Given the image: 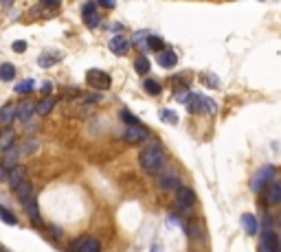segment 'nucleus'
Returning a JSON list of instances; mask_svg holds the SVG:
<instances>
[{
	"instance_id": "nucleus-20",
	"label": "nucleus",
	"mask_w": 281,
	"mask_h": 252,
	"mask_svg": "<svg viewBox=\"0 0 281 252\" xmlns=\"http://www.w3.org/2000/svg\"><path fill=\"white\" fill-rule=\"evenodd\" d=\"M242 226H244V230H246L248 235H257V228H259V224H257V219H255V215H250V213H244L242 215Z\"/></svg>"
},
{
	"instance_id": "nucleus-23",
	"label": "nucleus",
	"mask_w": 281,
	"mask_h": 252,
	"mask_svg": "<svg viewBox=\"0 0 281 252\" xmlns=\"http://www.w3.org/2000/svg\"><path fill=\"white\" fill-rule=\"evenodd\" d=\"M134 68H136V73H139V75H147V73H149V59H147L145 55L136 57Z\"/></svg>"
},
{
	"instance_id": "nucleus-14",
	"label": "nucleus",
	"mask_w": 281,
	"mask_h": 252,
	"mask_svg": "<svg viewBox=\"0 0 281 252\" xmlns=\"http://www.w3.org/2000/svg\"><path fill=\"white\" fill-rule=\"evenodd\" d=\"M14 191H16L18 200H20L22 204H27V202H29V200H31V197L35 195V193H33V184L29 182V180H25V182H20V184H18V187H16Z\"/></svg>"
},
{
	"instance_id": "nucleus-5",
	"label": "nucleus",
	"mask_w": 281,
	"mask_h": 252,
	"mask_svg": "<svg viewBox=\"0 0 281 252\" xmlns=\"http://www.w3.org/2000/svg\"><path fill=\"white\" fill-rule=\"evenodd\" d=\"M81 14H83V22H86V27L95 29L101 22V16L97 14V5L95 3H86L81 7Z\"/></svg>"
},
{
	"instance_id": "nucleus-3",
	"label": "nucleus",
	"mask_w": 281,
	"mask_h": 252,
	"mask_svg": "<svg viewBox=\"0 0 281 252\" xmlns=\"http://www.w3.org/2000/svg\"><path fill=\"white\" fill-rule=\"evenodd\" d=\"M272 178H274V167L272 165H266V167H261V169L253 176V182H250V187H253L255 193H261L266 184L272 182Z\"/></svg>"
},
{
	"instance_id": "nucleus-19",
	"label": "nucleus",
	"mask_w": 281,
	"mask_h": 252,
	"mask_svg": "<svg viewBox=\"0 0 281 252\" xmlns=\"http://www.w3.org/2000/svg\"><path fill=\"white\" fill-rule=\"evenodd\" d=\"M59 59H62V53H57V51H44L38 57V64L40 66H53V64H57Z\"/></svg>"
},
{
	"instance_id": "nucleus-12",
	"label": "nucleus",
	"mask_w": 281,
	"mask_h": 252,
	"mask_svg": "<svg viewBox=\"0 0 281 252\" xmlns=\"http://www.w3.org/2000/svg\"><path fill=\"white\" fill-rule=\"evenodd\" d=\"M25 180H27V167L18 165V167H14V169L7 171V182H9L14 189H16L20 182H25Z\"/></svg>"
},
{
	"instance_id": "nucleus-13",
	"label": "nucleus",
	"mask_w": 281,
	"mask_h": 252,
	"mask_svg": "<svg viewBox=\"0 0 281 252\" xmlns=\"http://www.w3.org/2000/svg\"><path fill=\"white\" fill-rule=\"evenodd\" d=\"M14 121H16V103H5L0 107V125L9 128Z\"/></svg>"
},
{
	"instance_id": "nucleus-11",
	"label": "nucleus",
	"mask_w": 281,
	"mask_h": 252,
	"mask_svg": "<svg viewBox=\"0 0 281 252\" xmlns=\"http://www.w3.org/2000/svg\"><path fill=\"white\" fill-rule=\"evenodd\" d=\"M16 145V132L11 128H5L0 132V154H7Z\"/></svg>"
},
{
	"instance_id": "nucleus-28",
	"label": "nucleus",
	"mask_w": 281,
	"mask_h": 252,
	"mask_svg": "<svg viewBox=\"0 0 281 252\" xmlns=\"http://www.w3.org/2000/svg\"><path fill=\"white\" fill-rule=\"evenodd\" d=\"M121 118H123V121L130 125V128H134V125H143V123H141L139 118H136V116H134V114L130 112V110H121Z\"/></svg>"
},
{
	"instance_id": "nucleus-10",
	"label": "nucleus",
	"mask_w": 281,
	"mask_h": 252,
	"mask_svg": "<svg viewBox=\"0 0 281 252\" xmlns=\"http://www.w3.org/2000/svg\"><path fill=\"white\" fill-rule=\"evenodd\" d=\"M33 112H35V103H31V101H22V103L16 105V118L22 123H27L33 116Z\"/></svg>"
},
{
	"instance_id": "nucleus-25",
	"label": "nucleus",
	"mask_w": 281,
	"mask_h": 252,
	"mask_svg": "<svg viewBox=\"0 0 281 252\" xmlns=\"http://www.w3.org/2000/svg\"><path fill=\"white\" fill-rule=\"evenodd\" d=\"M143 88H145V92L152 94V97L160 94V83L156 79H145V81H143Z\"/></svg>"
},
{
	"instance_id": "nucleus-26",
	"label": "nucleus",
	"mask_w": 281,
	"mask_h": 252,
	"mask_svg": "<svg viewBox=\"0 0 281 252\" xmlns=\"http://www.w3.org/2000/svg\"><path fill=\"white\" fill-rule=\"evenodd\" d=\"M163 46H165V42H163V40H160V38H156V35H149V38H147V49H152V51H156V55H158V53H160V51H165V49H163Z\"/></svg>"
},
{
	"instance_id": "nucleus-32",
	"label": "nucleus",
	"mask_w": 281,
	"mask_h": 252,
	"mask_svg": "<svg viewBox=\"0 0 281 252\" xmlns=\"http://www.w3.org/2000/svg\"><path fill=\"white\" fill-rule=\"evenodd\" d=\"M42 94H46V97H49V92H51V90H53V83L51 81H44V83H42Z\"/></svg>"
},
{
	"instance_id": "nucleus-24",
	"label": "nucleus",
	"mask_w": 281,
	"mask_h": 252,
	"mask_svg": "<svg viewBox=\"0 0 281 252\" xmlns=\"http://www.w3.org/2000/svg\"><path fill=\"white\" fill-rule=\"evenodd\" d=\"M33 86H35L33 79H22V81L16 83V92H18V94H29V92L33 90Z\"/></svg>"
},
{
	"instance_id": "nucleus-16",
	"label": "nucleus",
	"mask_w": 281,
	"mask_h": 252,
	"mask_svg": "<svg viewBox=\"0 0 281 252\" xmlns=\"http://www.w3.org/2000/svg\"><path fill=\"white\" fill-rule=\"evenodd\" d=\"M158 64L163 66V68H174V66L178 64V55L174 51H160L158 53Z\"/></svg>"
},
{
	"instance_id": "nucleus-31",
	"label": "nucleus",
	"mask_w": 281,
	"mask_h": 252,
	"mask_svg": "<svg viewBox=\"0 0 281 252\" xmlns=\"http://www.w3.org/2000/svg\"><path fill=\"white\" fill-rule=\"evenodd\" d=\"M205 110L215 114V112H218V103H215V101H211V99H205Z\"/></svg>"
},
{
	"instance_id": "nucleus-22",
	"label": "nucleus",
	"mask_w": 281,
	"mask_h": 252,
	"mask_svg": "<svg viewBox=\"0 0 281 252\" xmlns=\"http://www.w3.org/2000/svg\"><path fill=\"white\" fill-rule=\"evenodd\" d=\"M16 77L14 64H0V81H11Z\"/></svg>"
},
{
	"instance_id": "nucleus-29",
	"label": "nucleus",
	"mask_w": 281,
	"mask_h": 252,
	"mask_svg": "<svg viewBox=\"0 0 281 252\" xmlns=\"http://www.w3.org/2000/svg\"><path fill=\"white\" fill-rule=\"evenodd\" d=\"M160 118H163L165 123H169V125L178 123V114H176V112H171V110H160Z\"/></svg>"
},
{
	"instance_id": "nucleus-27",
	"label": "nucleus",
	"mask_w": 281,
	"mask_h": 252,
	"mask_svg": "<svg viewBox=\"0 0 281 252\" xmlns=\"http://www.w3.org/2000/svg\"><path fill=\"white\" fill-rule=\"evenodd\" d=\"M0 219H3L5 224H14V226L18 224V217H16V215L11 213V211H7L5 206H0Z\"/></svg>"
},
{
	"instance_id": "nucleus-1",
	"label": "nucleus",
	"mask_w": 281,
	"mask_h": 252,
	"mask_svg": "<svg viewBox=\"0 0 281 252\" xmlns=\"http://www.w3.org/2000/svg\"><path fill=\"white\" fill-rule=\"evenodd\" d=\"M139 163H141L143 169H147V171H158L160 167H163V163H165V158H163V152H160V147L152 145V147L143 149L141 156H139Z\"/></svg>"
},
{
	"instance_id": "nucleus-4",
	"label": "nucleus",
	"mask_w": 281,
	"mask_h": 252,
	"mask_svg": "<svg viewBox=\"0 0 281 252\" xmlns=\"http://www.w3.org/2000/svg\"><path fill=\"white\" fill-rule=\"evenodd\" d=\"M149 136V130L145 125H134V128H128L123 132V141H128L130 145H136V143H143Z\"/></svg>"
},
{
	"instance_id": "nucleus-6",
	"label": "nucleus",
	"mask_w": 281,
	"mask_h": 252,
	"mask_svg": "<svg viewBox=\"0 0 281 252\" xmlns=\"http://www.w3.org/2000/svg\"><path fill=\"white\" fill-rule=\"evenodd\" d=\"M75 252H101V243L95 237H81L75 241Z\"/></svg>"
},
{
	"instance_id": "nucleus-36",
	"label": "nucleus",
	"mask_w": 281,
	"mask_h": 252,
	"mask_svg": "<svg viewBox=\"0 0 281 252\" xmlns=\"http://www.w3.org/2000/svg\"><path fill=\"white\" fill-rule=\"evenodd\" d=\"M0 252H9V250H5V248H3V243H0Z\"/></svg>"
},
{
	"instance_id": "nucleus-30",
	"label": "nucleus",
	"mask_w": 281,
	"mask_h": 252,
	"mask_svg": "<svg viewBox=\"0 0 281 252\" xmlns=\"http://www.w3.org/2000/svg\"><path fill=\"white\" fill-rule=\"evenodd\" d=\"M11 49H14L16 53H22V51H27V42H25V40H16Z\"/></svg>"
},
{
	"instance_id": "nucleus-33",
	"label": "nucleus",
	"mask_w": 281,
	"mask_h": 252,
	"mask_svg": "<svg viewBox=\"0 0 281 252\" xmlns=\"http://www.w3.org/2000/svg\"><path fill=\"white\" fill-rule=\"evenodd\" d=\"M101 7H108V9H112V7H115V3H110V0H101Z\"/></svg>"
},
{
	"instance_id": "nucleus-2",
	"label": "nucleus",
	"mask_w": 281,
	"mask_h": 252,
	"mask_svg": "<svg viewBox=\"0 0 281 252\" xmlns=\"http://www.w3.org/2000/svg\"><path fill=\"white\" fill-rule=\"evenodd\" d=\"M86 83L90 88H95V90H108L110 88V83H112V79H110V75H108L106 70L90 68L86 73Z\"/></svg>"
},
{
	"instance_id": "nucleus-8",
	"label": "nucleus",
	"mask_w": 281,
	"mask_h": 252,
	"mask_svg": "<svg viewBox=\"0 0 281 252\" xmlns=\"http://www.w3.org/2000/svg\"><path fill=\"white\" fill-rule=\"evenodd\" d=\"M259 252H279V237L274 235L272 230H266L264 237H261V245Z\"/></svg>"
},
{
	"instance_id": "nucleus-18",
	"label": "nucleus",
	"mask_w": 281,
	"mask_h": 252,
	"mask_svg": "<svg viewBox=\"0 0 281 252\" xmlns=\"http://www.w3.org/2000/svg\"><path fill=\"white\" fill-rule=\"evenodd\" d=\"M266 200H268V204H281V182H272L270 187H268V191H266Z\"/></svg>"
},
{
	"instance_id": "nucleus-15",
	"label": "nucleus",
	"mask_w": 281,
	"mask_h": 252,
	"mask_svg": "<svg viewBox=\"0 0 281 252\" xmlns=\"http://www.w3.org/2000/svg\"><path fill=\"white\" fill-rule=\"evenodd\" d=\"M158 187L167 189V191H178L180 189V182H178L176 173H163V176L158 178Z\"/></svg>"
},
{
	"instance_id": "nucleus-35",
	"label": "nucleus",
	"mask_w": 281,
	"mask_h": 252,
	"mask_svg": "<svg viewBox=\"0 0 281 252\" xmlns=\"http://www.w3.org/2000/svg\"><path fill=\"white\" fill-rule=\"evenodd\" d=\"M152 252H160V248H158V245H154V250Z\"/></svg>"
},
{
	"instance_id": "nucleus-17",
	"label": "nucleus",
	"mask_w": 281,
	"mask_h": 252,
	"mask_svg": "<svg viewBox=\"0 0 281 252\" xmlns=\"http://www.w3.org/2000/svg\"><path fill=\"white\" fill-rule=\"evenodd\" d=\"M55 97H42L40 103H35V112L42 114V116H46V114L53 112V107H55Z\"/></svg>"
},
{
	"instance_id": "nucleus-9",
	"label": "nucleus",
	"mask_w": 281,
	"mask_h": 252,
	"mask_svg": "<svg viewBox=\"0 0 281 252\" xmlns=\"http://www.w3.org/2000/svg\"><path fill=\"white\" fill-rule=\"evenodd\" d=\"M176 200H178V206L180 208H189V206H194V202H196V193H194V189H189V187H180L176 191Z\"/></svg>"
},
{
	"instance_id": "nucleus-34",
	"label": "nucleus",
	"mask_w": 281,
	"mask_h": 252,
	"mask_svg": "<svg viewBox=\"0 0 281 252\" xmlns=\"http://www.w3.org/2000/svg\"><path fill=\"white\" fill-rule=\"evenodd\" d=\"M0 180H7V171H5L3 165H0Z\"/></svg>"
},
{
	"instance_id": "nucleus-7",
	"label": "nucleus",
	"mask_w": 281,
	"mask_h": 252,
	"mask_svg": "<svg viewBox=\"0 0 281 252\" xmlns=\"http://www.w3.org/2000/svg\"><path fill=\"white\" fill-rule=\"evenodd\" d=\"M130 38L128 35H115V38L110 40V51L115 53V55H125V53L130 51Z\"/></svg>"
},
{
	"instance_id": "nucleus-21",
	"label": "nucleus",
	"mask_w": 281,
	"mask_h": 252,
	"mask_svg": "<svg viewBox=\"0 0 281 252\" xmlns=\"http://www.w3.org/2000/svg\"><path fill=\"white\" fill-rule=\"evenodd\" d=\"M25 206H27V213H29V217H31L33 224H42V219H40V208H38V202H35V195L25 204Z\"/></svg>"
}]
</instances>
